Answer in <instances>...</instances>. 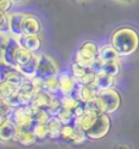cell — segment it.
Instances as JSON below:
<instances>
[{"mask_svg":"<svg viewBox=\"0 0 139 149\" xmlns=\"http://www.w3.org/2000/svg\"><path fill=\"white\" fill-rule=\"evenodd\" d=\"M111 44L118 52L120 56H131L139 48V34L129 27L118 28L111 37Z\"/></svg>","mask_w":139,"mask_h":149,"instance_id":"cell-1","label":"cell"},{"mask_svg":"<svg viewBox=\"0 0 139 149\" xmlns=\"http://www.w3.org/2000/svg\"><path fill=\"white\" fill-rule=\"evenodd\" d=\"M95 102L99 109L101 110V113L107 115L115 113L121 107V97H120L118 92L113 91L112 88L106 91H99Z\"/></svg>","mask_w":139,"mask_h":149,"instance_id":"cell-2","label":"cell"},{"mask_svg":"<svg viewBox=\"0 0 139 149\" xmlns=\"http://www.w3.org/2000/svg\"><path fill=\"white\" fill-rule=\"evenodd\" d=\"M22 45L20 40L14 36H3V40H1V63L12 66V67H17L16 63V56H17V52Z\"/></svg>","mask_w":139,"mask_h":149,"instance_id":"cell-3","label":"cell"},{"mask_svg":"<svg viewBox=\"0 0 139 149\" xmlns=\"http://www.w3.org/2000/svg\"><path fill=\"white\" fill-rule=\"evenodd\" d=\"M99 56V48L94 42H84L76 54V63L90 69L93 63Z\"/></svg>","mask_w":139,"mask_h":149,"instance_id":"cell-4","label":"cell"},{"mask_svg":"<svg viewBox=\"0 0 139 149\" xmlns=\"http://www.w3.org/2000/svg\"><path fill=\"white\" fill-rule=\"evenodd\" d=\"M111 128V120L107 114H100L93 126L85 132L87 137L90 139H101L109 133Z\"/></svg>","mask_w":139,"mask_h":149,"instance_id":"cell-5","label":"cell"},{"mask_svg":"<svg viewBox=\"0 0 139 149\" xmlns=\"http://www.w3.org/2000/svg\"><path fill=\"white\" fill-rule=\"evenodd\" d=\"M58 72H59L58 65L49 55H45V54L38 55V66H37L35 77L47 79L49 77L58 76Z\"/></svg>","mask_w":139,"mask_h":149,"instance_id":"cell-6","label":"cell"},{"mask_svg":"<svg viewBox=\"0 0 139 149\" xmlns=\"http://www.w3.org/2000/svg\"><path fill=\"white\" fill-rule=\"evenodd\" d=\"M10 120L16 126H29L33 125L32 120V107L31 105H22L20 108H16L11 114Z\"/></svg>","mask_w":139,"mask_h":149,"instance_id":"cell-7","label":"cell"},{"mask_svg":"<svg viewBox=\"0 0 139 149\" xmlns=\"http://www.w3.org/2000/svg\"><path fill=\"white\" fill-rule=\"evenodd\" d=\"M61 138L65 139L66 142H70V143L73 144H79L83 143L87 138V134L79 130L76 125H64L61 131Z\"/></svg>","mask_w":139,"mask_h":149,"instance_id":"cell-8","label":"cell"},{"mask_svg":"<svg viewBox=\"0 0 139 149\" xmlns=\"http://www.w3.org/2000/svg\"><path fill=\"white\" fill-rule=\"evenodd\" d=\"M16 142L21 143L22 146H31L37 141V136L33 131V125L29 126H16V134L15 138Z\"/></svg>","mask_w":139,"mask_h":149,"instance_id":"cell-9","label":"cell"},{"mask_svg":"<svg viewBox=\"0 0 139 149\" xmlns=\"http://www.w3.org/2000/svg\"><path fill=\"white\" fill-rule=\"evenodd\" d=\"M99 89L94 84H78L77 89H76V97H77L81 102L89 103L95 100L98 97Z\"/></svg>","mask_w":139,"mask_h":149,"instance_id":"cell-10","label":"cell"},{"mask_svg":"<svg viewBox=\"0 0 139 149\" xmlns=\"http://www.w3.org/2000/svg\"><path fill=\"white\" fill-rule=\"evenodd\" d=\"M59 82H60V92L64 95H70L77 89L78 82L74 78L73 74L70 73H61L59 76Z\"/></svg>","mask_w":139,"mask_h":149,"instance_id":"cell-11","label":"cell"},{"mask_svg":"<svg viewBox=\"0 0 139 149\" xmlns=\"http://www.w3.org/2000/svg\"><path fill=\"white\" fill-rule=\"evenodd\" d=\"M23 14L20 12H14V14L10 15V27H11V36L16 37L17 39H20L22 36H24L23 33V20H24Z\"/></svg>","mask_w":139,"mask_h":149,"instance_id":"cell-12","label":"cell"},{"mask_svg":"<svg viewBox=\"0 0 139 149\" xmlns=\"http://www.w3.org/2000/svg\"><path fill=\"white\" fill-rule=\"evenodd\" d=\"M40 22L39 20L32 15H26L23 20V33L27 36H38L40 33Z\"/></svg>","mask_w":139,"mask_h":149,"instance_id":"cell-13","label":"cell"},{"mask_svg":"<svg viewBox=\"0 0 139 149\" xmlns=\"http://www.w3.org/2000/svg\"><path fill=\"white\" fill-rule=\"evenodd\" d=\"M53 95L50 94V93L45 92V91H38L33 99H32V102H31V107H33V108H39V109H48L49 108V105L50 103H51L53 100Z\"/></svg>","mask_w":139,"mask_h":149,"instance_id":"cell-14","label":"cell"},{"mask_svg":"<svg viewBox=\"0 0 139 149\" xmlns=\"http://www.w3.org/2000/svg\"><path fill=\"white\" fill-rule=\"evenodd\" d=\"M113 84H115V76H111V74L103 72V71L97 73L94 86H95L99 91L111 89L113 87Z\"/></svg>","mask_w":139,"mask_h":149,"instance_id":"cell-15","label":"cell"},{"mask_svg":"<svg viewBox=\"0 0 139 149\" xmlns=\"http://www.w3.org/2000/svg\"><path fill=\"white\" fill-rule=\"evenodd\" d=\"M16 125L11 120L0 123V139L3 142H9L15 138Z\"/></svg>","mask_w":139,"mask_h":149,"instance_id":"cell-16","label":"cell"},{"mask_svg":"<svg viewBox=\"0 0 139 149\" xmlns=\"http://www.w3.org/2000/svg\"><path fill=\"white\" fill-rule=\"evenodd\" d=\"M18 40H20L21 45L23 48L28 49V50H31L32 53L38 52L40 49V47H42V40H40V38L38 36H27V34H24Z\"/></svg>","mask_w":139,"mask_h":149,"instance_id":"cell-17","label":"cell"},{"mask_svg":"<svg viewBox=\"0 0 139 149\" xmlns=\"http://www.w3.org/2000/svg\"><path fill=\"white\" fill-rule=\"evenodd\" d=\"M99 58L103 61H118L120 54L112 44H105L99 48Z\"/></svg>","mask_w":139,"mask_h":149,"instance_id":"cell-18","label":"cell"},{"mask_svg":"<svg viewBox=\"0 0 139 149\" xmlns=\"http://www.w3.org/2000/svg\"><path fill=\"white\" fill-rule=\"evenodd\" d=\"M37 66H38V55H34L33 59L29 63L24 64L22 66H18L17 70L20 71L27 79H33L37 73Z\"/></svg>","mask_w":139,"mask_h":149,"instance_id":"cell-19","label":"cell"},{"mask_svg":"<svg viewBox=\"0 0 139 149\" xmlns=\"http://www.w3.org/2000/svg\"><path fill=\"white\" fill-rule=\"evenodd\" d=\"M49 126V137L51 139H56L61 137V131L64 127V123L60 121L58 116H50V119L48 121Z\"/></svg>","mask_w":139,"mask_h":149,"instance_id":"cell-20","label":"cell"},{"mask_svg":"<svg viewBox=\"0 0 139 149\" xmlns=\"http://www.w3.org/2000/svg\"><path fill=\"white\" fill-rule=\"evenodd\" d=\"M50 115L45 109H39V108H33L32 107V120L33 123H47L50 119Z\"/></svg>","mask_w":139,"mask_h":149,"instance_id":"cell-21","label":"cell"},{"mask_svg":"<svg viewBox=\"0 0 139 149\" xmlns=\"http://www.w3.org/2000/svg\"><path fill=\"white\" fill-rule=\"evenodd\" d=\"M33 56H34V53H32V52L28 50V49H26V48L21 47L20 49H18L17 56H16L17 67H18V66H22V65L27 64V63H29V61L33 59ZM17 67H16V69H17Z\"/></svg>","mask_w":139,"mask_h":149,"instance_id":"cell-22","label":"cell"},{"mask_svg":"<svg viewBox=\"0 0 139 149\" xmlns=\"http://www.w3.org/2000/svg\"><path fill=\"white\" fill-rule=\"evenodd\" d=\"M44 89H45V92L50 93V94H56L58 92H60L59 77L53 76V77L44 79Z\"/></svg>","mask_w":139,"mask_h":149,"instance_id":"cell-23","label":"cell"},{"mask_svg":"<svg viewBox=\"0 0 139 149\" xmlns=\"http://www.w3.org/2000/svg\"><path fill=\"white\" fill-rule=\"evenodd\" d=\"M60 100H61L62 107H64L65 109L71 110V111H73L82 103L77 97H73L72 94H70V95H64L62 94V98L60 99Z\"/></svg>","mask_w":139,"mask_h":149,"instance_id":"cell-24","label":"cell"},{"mask_svg":"<svg viewBox=\"0 0 139 149\" xmlns=\"http://www.w3.org/2000/svg\"><path fill=\"white\" fill-rule=\"evenodd\" d=\"M120 71H121V66H120L118 61H104L103 64V72H106L111 74V76H118Z\"/></svg>","mask_w":139,"mask_h":149,"instance_id":"cell-25","label":"cell"},{"mask_svg":"<svg viewBox=\"0 0 139 149\" xmlns=\"http://www.w3.org/2000/svg\"><path fill=\"white\" fill-rule=\"evenodd\" d=\"M18 91V86L10 83L8 81L5 82H1V86H0V92H1V99H6L10 95H12L14 93H16Z\"/></svg>","mask_w":139,"mask_h":149,"instance_id":"cell-26","label":"cell"},{"mask_svg":"<svg viewBox=\"0 0 139 149\" xmlns=\"http://www.w3.org/2000/svg\"><path fill=\"white\" fill-rule=\"evenodd\" d=\"M33 131L37 139H45L49 137V126L47 123H33Z\"/></svg>","mask_w":139,"mask_h":149,"instance_id":"cell-27","label":"cell"},{"mask_svg":"<svg viewBox=\"0 0 139 149\" xmlns=\"http://www.w3.org/2000/svg\"><path fill=\"white\" fill-rule=\"evenodd\" d=\"M0 32L1 36H10L11 27H10V15L6 12H1V21H0Z\"/></svg>","mask_w":139,"mask_h":149,"instance_id":"cell-28","label":"cell"},{"mask_svg":"<svg viewBox=\"0 0 139 149\" xmlns=\"http://www.w3.org/2000/svg\"><path fill=\"white\" fill-rule=\"evenodd\" d=\"M60 119V121L64 123V125H70L72 122V120H74V115H73V111L68 110V109H65L62 108L60 113L56 115Z\"/></svg>","mask_w":139,"mask_h":149,"instance_id":"cell-29","label":"cell"},{"mask_svg":"<svg viewBox=\"0 0 139 149\" xmlns=\"http://www.w3.org/2000/svg\"><path fill=\"white\" fill-rule=\"evenodd\" d=\"M89 70H90V69H87V67L82 66V65H79V64H77V63H74V64L72 65V74H73L74 78L77 79V81H78L79 78L83 77Z\"/></svg>","mask_w":139,"mask_h":149,"instance_id":"cell-30","label":"cell"},{"mask_svg":"<svg viewBox=\"0 0 139 149\" xmlns=\"http://www.w3.org/2000/svg\"><path fill=\"white\" fill-rule=\"evenodd\" d=\"M14 1L12 0H0V8H1V12H6L11 9Z\"/></svg>","mask_w":139,"mask_h":149,"instance_id":"cell-31","label":"cell"},{"mask_svg":"<svg viewBox=\"0 0 139 149\" xmlns=\"http://www.w3.org/2000/svg\"><path fill=\"white\" fill-rule=\"evenodd\" d=\"M117 1H120V3H131L132 0H117Z\"/></svg>","mask_w":139,"mask_h":149,"instance_id":"cell-32","label":"cell"},{"mask_svg":"<svg viewBox=\"0 0 139 149\" xmlns=\"http://www.w3.org/2000/svg\"><path fill=\"white\" fill-rule=\"evenodd\" d=\"M117 149H128V148L126 147V146H120V147H118Z\"/></svg>","mask_w":139,"mask_h":149,"instance_id":"cell-33","label":"cell"},{"mask_svg":"<svg viewBox=\"0 0 139 149\" xmlns=\"http://www.w3.org/2000/svg\"><path fill=\"white\" fill-rule=\"evenodd\" d=\"M14 3H22V1H24V0H12Z\"/></svg>","mask_w":139,"mask_h":149,"instance_id":"cell-34","label":"cell"}]
</instances>
